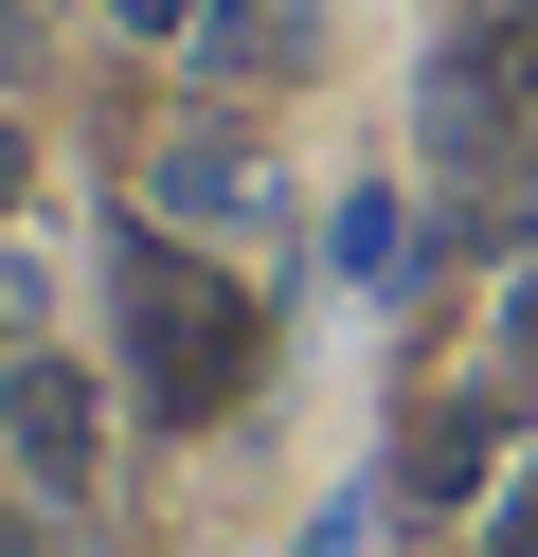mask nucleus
Wrapping results in <instances>:
<instances>
[{
    "instance_id": "nucleus-1",
    "label": "nucleus",
    "mask_w": 538,
    "mask_h": 557,
    "mask_svg": "<svg viewBox=\"0 0 538 557\" xmlns=\"http://www.w3.org/2000/svg\"><path fill=\"white\" fill-rule=\"evenodd\" d=\"M251 360H270L251 288L198 252V234L143 216V234H126V377H143V413H162V432H215V413L251 396Z\"/></svg>"
},
{
    "instance_id": "nucleus-2",
    "label": "nucleus",
    "mask_w": 538,
    "mask_h": 557,
    "mask_svg": "<svg viewBox=\"0 0 538 557\" xmlns=\"http://www.w3.org/2000/svg\"><path fill=\"white\" fill-rule=\"evenodd\" d=\"M0 468H18L36 504H90V485H108V396H90V360H54V342L0 360Z\"/></svg>"
},
{
    "instance_id": "nucleus-3",
    "label": "nucleus",
    "mask_w": 538,
    "mask_h": 557,
    "mask_svg": "<svg viewBox=\"0 0 538 557\" xmlns=\"http://www.w3.org/2000/svg\"><path fill=\"white\" fill-rule=\"evenodd\" d=\"M251 198H270V181H251V145H234V126L162 145V234H198V216H251Z\"/></svg>"
},
{
    "instance_id": "nucleus-4",
    "label": "nucleus",
    "mask_w": 538,
    "mask_h": 557,
    "mask_svg": "<svg viewBox=\"0 0 538 557\" xmlns=\"http://www.w3.org/2000/svg\"><path fill=\"white\" fill-rule=\"evenodd\" d=\"M179 54H198L215 90H251V73H287V54H305V18H287V0H215V18H198Z\"/></svg>"
},
{
    "instance_id": "nucleus-5",
    "label": "nucleus",
    "mask_w": 538,
    "mask_h": 557,
    "mask_svg": "<svg viewBox=\"0 0 538 557\" xmlns=\"http://www.w3.org/2000/svg\"><path fill=\"white\" fill-rule=\"evenodd\" d=\"M485 449H502V413H485V396L413 413V485H430V504H466V485H485Z\"/></svg>"
},
{
    "instance_id": "nucleus-6",
    "label": "nucleus",
    "mask_w": 538,
    "mask_h": 557,
    "mask_svg": "<svg viewBox=\"0 0 538 557\" xmlns=\"http://www.w3.org/2000/svg\"><path fill=\"white\" fill-rule=\"evenodd\" d=\"M36 342V252H0V360Z\"/></svg>"
},
{
    "instance_id": "nucleus-7",
    "label": "nucleus",
    "mask_w": 538,
    "mask_h": 557,
    "mask_svg": "<svg viewBox=\"0 0 538 557\" xmlns=\"http://www.w3.org/2000/svg\"><path fill=\"white\" fill-rule=\"evenodd\" d=\"M108 18H126V37H198L215 0H108Z\"/></svg>"
},
{
    "instance_id": "nucleus-8",
    "label": "nucleus",
    "mask_w": 538,
    "mask_h": 557,
    "mask_svg": "<svg viewBox=\"0 0 538 557\" xmlns=\"http://www.w3.org/2000/svg\"><path fill=\"white\" fill-rule=\"evenodd\" d=\"M18 198H36V126L0 109V216H18Z\"/></svg>"
},
{
    "instance_id": "nucleus-9",
    "label": "nucleus",
    "mask_w": 538,
    "mask_h": 557,
    "mask_svg": "<svg viewBox=\"0 0 538 557\" xmlns=\"http://www.w3.org/2000/svg\"><path fill=\"white\" fill-rule=\"evenodd\" d=\"M502 557H538V521H502Z\"/></svg>"
}]
</instances>
